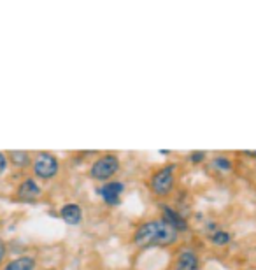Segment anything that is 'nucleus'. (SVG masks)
Listing matches in <instances>:
<instances>
[{
  "mask_svg": "<svg viewBox=\"0 0 256 270\" xmlns=\"http://www.w3.org/2000/svg\"><path fill=\"white\" fill-rule=\"evenodd\" d=\"M4 256H5V246H4V242H2V239H0V263H2Z\"/></svg>",
  "mask_w": 256,
  "mask_h": 270,
  "instance_id": "2eb2a0df",
  "label": "nucleus"
},
{
  "mask_svg": "<svg viewBox=\"0 0 256 270\" xmlns=\"http://www.w3.org/2000/svg\"><path fill=\"white\" fill-rule=\"evenodd\" d=\"M9 156H11V160H12L14 165L23 167V165L28 163V153H25V151H11L9 153Z\"/></svg>",
  "mask_w": 256,
  "mask_h": 270,
  "instance_id": "9b49d317",
  "label": "nucleus"
},
{
  "mask_svg": "<svg viewBox=\"0 0 256 270\" xmlns=\"http://www.w3.org/2000/svg\"><path fill=\"white\" fill-rule=\"evenodd\" d=\"M34 172L41 179H51L58 172V160L53 155H49V153H41L35 158Z\"/></svg>",
  "mask_w": 256,
  "mask_h": 270,
  "instance_id": "20e7f679",
  "label": "nucleus"
},
{
  "mask_svg": "<svg viewBox=\"0 0 256 270\" xmlns=\"http://www.w3.org/2000/svg\"><path fill=\"white\" fill-rule=\"evenodd\" d=\"M121 191H123V184L118 181H114V182H105V184L98 189V195L104 198V202H107V204L112 205V204H118L119 202Z\"/></svg>",
  "mask_w": 256,
  "mask_h": 270,
  "instance_id": "39448f33",
  "label": "nucleus"
},
{
  "mask_svg": "<svg viewBox=\"0 0 256 270\" xmlns=\"http://www.w3.org/2000/svg\"><path fill=\"white\" fill-rule=\"evenodd\" d=\"M39 195H41V188H39L37 182H35L34 179H26V181H23L18 189V196L21 200L37 198Z\"/></svg>",
  "mask_w": 256,
  "mask_h": 270,
  "instance_id": "423d86ee",
  "label": "nucleus"
},
{
  "mask_svg": "<svg viewBox=\"0 0 256 270\" xmlns=\"http://www.w3.org/2000/svg\"><path fill=\"white\" fill-rule=\"evenodd\" d=\"M35 269V260L30 258V256H23V258L12 260L5 270H34Z\"/></svg>",
  "mask_w": 256,
  "mask_h": 270,
  "instance_id": "9d476101",
  "label": "nucleus"
},
{
  "mask_svg": "<svg viewBox=\"0 0 256 270\" xmlns=\"http://www.w3.org/2000/svg\"><path fill=\"white\" fill-rule=\"evenodd\" d=\"M62 218L65 223H69V225H78L79 221H81L83 218V212H81V207L76 204H67L62 207Z\"/></svg>",
  "mask_w": 256,
  "mask_h": 270,
  "instance_id": "0eeeda50",
  "label": "nucleus"
},
{
  "mask_svg": "<svg viewBox=\"0 0 256 270\" xmlns=\"http://www.w3.org/2000/svg\"><path fill=\"white\" fill-rule=\"evenodd\" d=\"M5 169H7V158H5L4 153H0V176L4 174Z\"/></svg>",
  "mask_w": 256,
  "mask_h": 270,
  "instance_id": "4468645a",
  "label": "nucleus"
},
{
  "mask_svg": "<svg viewBox=\"0 0 256 270\" xmlns=\"http://www.w3.org/2000/svg\"><path fill=\"white\" fill-rule=\"evenodd\" d=\"M244 155H248V156H256V151H244Z\"/></svg>",
  "mask_w": 256,
  "mask_h": 270,
  "instance_id": "f3484780",
  "label": "nucleus"
},
{
  "mask_svg": "<svg viewBox=\"0 0 256 270\" xmlns=\"http://www.w3.org/2000/svg\"><path fill=\"white\" fill-rule=\"evenodd\" d=\"M191 160H193V162H200V160H204V153H193Z\"/></svg>",
  "mask_w": 256,
  "mask_h": 270,
  "instance_id": "dca6fc26",
  "label": "nucleus"
},
{
  "mask_svg": "<svg viewBox=\"0 0 256 270\" xmlns=\"http://www.w3.org/2000/svg\"><path fill=\"white\" fill-rule=\"evenodd\" d=\"M177 270H198V258L195 253L182 251L177 258Z\"/></svg>",
  "mask_w": 256,
  "mask_h": 270,
  "instance_id": "6e6552de",
  "label": "nucleus"
},
{
  "mask_svg": "<svg viewBox=\"0 0 256 270\" xmlns=\"http://www.w3.org/2000/svg\"><path fill=\"white\" fill-rule=\"evenodd\" d=\"M177 230L172 228L165 221H148L139 226L134 235V242L137 246H167L175 242Z\"/></svg>",
  "mask_w": 256,
  "mask_h": 270,
  "instance_id": "f257e3e1",
  "label": "nucleus"
},
{
  "mask_svg": "<svg viewBox=\"0 0 256 270\" xmlns=\"http://www.w3.org/2000/svg\"><path fill=\"white\" fill-rule=\"evenodd\" d=\"M214 169H218V171H230L232 169V163L228 162L227 158H214L211 163Z\"/></svg>",
  "mask_w": 256,
  "mask_h": 270,
  "instance_id": "ddd939ff",
  "label": "nucleus"
},
{
  "mask_svg": "<svg viewBox=\"0 0 256 270\" xmlns=\"http://www.w3.org/2000/svg\"><path fill=\"white\" fill-rule=\"evenodd\" d=\"M174 186V167H164L162 171H158L151 179V188L156 195L164 196Z\"/></svg>",
  "mask_w": 256,
  "mask_h": 270,
  "instance_id": "7ed1b4c3",
  "label": "nucleus"
},
{
  "mask_svg": "<svg viewBox=\"0 0 256 270\" xmlns=\"http://www.w3.org/2000/svg\"><path fill=\"white\" fill-rule=\"evenodd\" d=\"M164 221L169 223L174 230H186L188 228L184 218H181L177 212L172 211V209H169V207H164Z\"/></svg>",
  "mask_w": 256,
  "mask_h": 270,
  "instance_id": "1a4fd4ad",
  "label": "nucleus"
},
{
  "mask_svg": "<svg viewBox=\"0 0 256 270\" xmlns=\"http://www.w3.org/2000/svg\"><path fill=\"white\" fill-rule=\"evenodd\" d=\"M211 241H212V244H216V246H225V244H228V241H230V235H228L227 232H216V233H212Z\"/></svg>",
  "mask_w": 256,
  "mask_h": 270,
  "instance_id": "f8f14e48",
  "label": "nucleus"
},
{
  "mask_svg": "<svg viewBox=\"0 0 256 270\" xmlns=\"http://www.w3.org/2000/svg\"><path fill=\"white\" fill-rule=\"evenodd\" d=\"M119 169V160L114 155H105L100 160L93 163L91 167V178L97 181H105V179L112 178Z\"/></svg>",
  "mask_w": 256,
  "mask_h": 270,
  "instance_id": "f03ea898",
  "label": "nucleus"
}]
</instances>
